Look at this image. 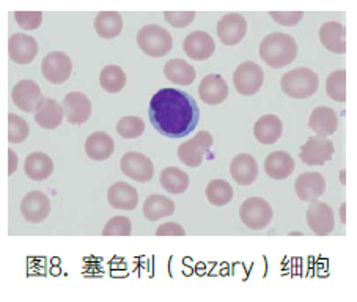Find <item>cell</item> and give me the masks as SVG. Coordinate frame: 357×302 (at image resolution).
I'll use <instances>...</instances> for the list:
<instances>
[{
    "label": "cell",
    "mask_w": 357,
    "mask_h": 302,
    "mask_svg": "<svg viewBox=\"0 0 357 302\" xmlns=\"http://www.w3.org/2000/svg\"><path fill=\"white\" fill-rule=\"evenodd\" d=\"M11 101L16 107H20L24 112L29 114H35V110L38 109L40 103L43 101V95H41V89L40 85L35 81H24L17 82L13 90H11Z\"/></svg>",
    "instance_id": "5bb4252c"
},
{
    "label": "cell",
    "mask_w": 357,
    "mask_h": 302,
    "mask_svg": "<svg viewBox=\"0 0 357 302\" xmlns=\"http://www.w3.org/2000/svg\"><path fill=\"white\" fill-rule=\"evenodd\" d=\"M164 20L175 29H184L195 20L194 11H165Z\"/></svg>",
    "instance_id": "ab89813d"
},
{
    "label": "cell",
    "mask_w": 357,
    "mask_h": 302,
    "mask_svg": "<svg viewBox=\"0 0 357 302\" xmlns=\"http://www.w3.org/2000/svg\"><path fill=\"white\" fill-rule=\"evenodd\" d=\"M132 232L131 220L126 216H115L109 219L107 224L104 225L102 235L104 236H129Z\"/></svg>",
    "instance_id": "74e56055"
},
{
    "label": "cell",
    "mask_w": 357,
    "mask_h": 302,
    "mask_svg": "<svg viewBox=\"0 0 357 302\" xmlns=\"http://www.w3.org/2000/svg\"><path fill=\"white\" fill-rule=\"evenodd\" d=\"M164 76L169 79L172 84L176 85H190L195 81V68L189 65L188 61L181 59H172L164 66Z\"/></svg>",
    "instance_id": "f1b7e54d"
},
{
    "label": "cell",
    "mask_w": 357,
    "mask_h": 302,
    "mask_svg": "<svg viewBox=\"0 0 357 302\" xmlns=\"http://www.w3.org/2000/svg\"><path fill=\"white\" fill-rule=\"evenodd\" d=\"M264 82V73L254 61H244L233 73V85L239 95L252 96L260 91Z\"/></svg>",
    "instance_id": "52a82bcc"
},
{
    "label": "cell",
    "mask_w": 357,
    "mask_h": 302,
    "mask_svg": "<svg viewBox=\"0 0 357 302\" xmlns=\"http://www.w3.org/2000/svg\"><path fill=\"white\" fill-rule=\"evenodd\" d=\"M183 51L189 59L205 61L216 51V43H214L209 33L203 32V30H195V32L189 33L184 38Z\"/></svg>",
    "instance_id": "e0dca14e"
},
{
    "label": "cell",
    "mask_w": 357,
    "mask_h": 302,
    "mask_svg": "<svg viewBox=\"0 0 357 302\" xmlns=\"http://www.w3.org/2000/svg\"><path fill=\"white\" fill-rule=\"evenodd\" d=\"M334 144L329 139L315 135L301 146L299 158L307 165H324L334 156Z\"/></svg>",
    "instance_id": "8fae6325"
},
{
    "label": "cell",
    "mask_w": 357,
    "mask_h": 302,
    "mask_svg": "<svg viewBox=\"0 0 357 302\" xmlns=\"http://www.w3.org/2000/svg\"><path fill=\"white\" fill-rule=\"evenodd\" d=\"M344 208H347V206H344V203H343L342 208H340V219H342L343 224H344V222H347V216H344Z\"/></svg>",
    "instance_id": "ee69618b"
},
{
    "label": "cell",
    "mask_w": 357,
    "mask_h": 302,
    "mask_svg": "<svg viewBox=\"0 0 357 302\" xmlns=\"http://www.w3.org/2000/svg\"><path fill=\"white\" fill-rule=\"evenodd\" d=\"M21 214L30 224H40L51 214V202L41 190H32L21 202Z\"/></svg>",
    "instance_id": "9a60e30c"
},
{
    "label": "cell",
    "mask_w": 357,
    "mask_h": 302,
    "mask_svg": "<svg viewBox=\"0 0 357 302\" xmlns=\"http://www.w3.org/2000/svg\"><path fill=\"white\" fill-rule=\"evenodd\" d=\"M199 95L208 106H219L229 98V85L219 74H208L199 85Z\"/></svg>",
    "instance_id": "ac0fdd59"
},
{
    "label": "cell",
    "mask_w": 357,
    "mask_h": 302,
    "mask_svg": "<svg viewBox=\"0 0 357 302\" xmlns=\"http://www.w3.org/2000/svg\"><path fill=\"white\" fill-rule=\"evenodd\" d=\"M156 235L158 236H184L186 235V230H184L180 224H176V222H167V224H162L158 227Z\"/></svg>",
    "instance_id": "b9f144b4"
},
{
    "label": "cell",
    "mask_w": 357,
    "mask_h": 302,
    "mask_svg": "<svg viewBox=\"0 0 357 302\" xmlns=\"http://www.w3.org/2000/svg\"><path fill=\"white\" fill-rule=\"evenodd\" d=\"M15 20L24 30H36L41 26L43 13L40 11H16Z\"/></svg>",
    "instance_id": "f35d334b"
},
{
    "label": "cell",
    "mask_w": 357,
    "mask_h": 302,
    "mask_svg": "<svg viewBox=\"0 0 357 302\" xmlns=\"http://www.w3.org/2000/svg\"><path fill=\"white\" fill-rule=\"evenodd\" d=\"M338 126V116L334 109L331 107H317L309 119V128L319 137H329V135L337 131Z\"/></svg>",
    "instance_id": "484cf974"
},
{
    "label": "cell",
    "mask_w": 357,
    "mask_h": 302,
    "mask_svg": "<svg viewBox=\"0 0 357 302\" xmlns=\"http://www.w3.org/2000/svg\"><path fill=\"white\" fill-rule=\"evenodd\" d=\"M294 190H296L299 200H318L326 192V180L318 172H305V174L298 176L296 183H294Z\"/></svg>",
    "instance_id": "d6986e66"
},
{
    "label": "cell",
    "mask_w": 357,
    "mask_h": 302,
    "mask_svg": "<svg viewBox=\"0 0 357 302\" xmlns=\"http://www.w3.org/2000/svg\"><path fill=\"white\" fill-rule=\"evenodd\" d=\"M116 133H119L123 139L126 140H132V139H139L142 134L145 133V123L142 119L135 115H129V116H123V119L119 120L116 123Z\"/></svg>",
    "instance_id": "d590c367"
},
{
    "label": "cell",
    "mask_w": 357,
    "mask_h": 302,
    "mask_svg": "<svg viewBox=\"0 0 357 302\" xmlns=\"http://www.w3.org/2000/svg\"><path fill=\"white\" fill-rule=\"evenodd\" d=\"M63 107L52 98H43L38 109L35 110L36 125L43 129H57L63 121Z\"/></svg>",
    "instance_id": "d4e9b609"
},
{
    "label": "cell",
    "mask_w": 357,
    "mask_h": 302,
    "mask_svg": "<svg viewBox=\"0 0 357 302\" xmlns=\"http://www.w3.org/2000/svg\"><path fill=\"white\" fill-rule=\"evenodd\" d=\"M319 41L331 52L338 55L347 54V29L340 22H324L319 27Z\"/></svg>",
    "instance_id": "ffe728a7"
},
{
    "label": "cell",
    "mask_w": 357,
    "mask_h": 302,
    "mask_svg": "<svg viewBox=\"0 0 357 302\" xmlns=\"http://www.w3.org/2000/svg\"><path fill=\"white\" fill-rule=\"evenodd\" d=\"M294 159L290 153L277 150L264 159V172L273 180H285L294 172Z\"/></svg>",
    "instance_id": "603a6c76"
},
{
    "label": "cell",
    "mask_w": 357,
    "mask_h": 302,
    "mask_svg": "<svg viewBox=\"0 0 357 302\" xmlns=\"http://www.w3.org/2000/svg\"><path fill=\"white\" fill-rule=\"evenodd\" d=\"M100 84L107 93H120L126 85V74L119 65H107L100 74Z\"/></svg>",
    "instance_id": "d6a6232c"
},
{
    "label": "cell",
    "mask_w": 357,
    "mask_h": 302,
    "mask_svg": "<svg viewBox=\"0 0 357 302\" xmlns=\"http://www.w3.org/2000/svg\"><path fill=\"white\" fill-rule=\"evenodd\" d=\"M283 133L282 120L277 115L268 114L258 119L254 126V135L255 139L263 145H273L280 139Z\"/></svg>",
    "instance_id": "4316f807"
},
{
    "label": "cell",
    "mask_w": 357,
    "mask_h": 302,
    "mask_svg": "<svg viewBox=\"0 0 357 302\" xmlns=\"http://www.w3.org/2000/svg\"><path fill=\"white\" fill-rule=\"evenodd\" d=\"M38 43L26 33H13L8 40V57L17 65H29L38 55Z\"/></svg>",
    "instance_id": "4fadbf2b"
},
{
    "label": "cell",
    "mask_w": 357,
    "mask_h": 302,
    "mask_svg": "<svg viewBox=\"0 0 357 302\" xmlns=\"http://www.w3.org/2000/svg\"><path fill=\"white\" fill-rule=\"evenodd\" d=\"M175 213V202L165 195H150L144 203V216L150 222H156Z\"/></svg>",
    "instance_id": "4dcf8cb0"
},
{
    "label": "cell",
    "mask_w": 357,
    "mask_h": 302,
    "mask_svg": "<svg viewBox=\"0 0 357 302\" xmlns=\"http://www.w3.org/2000/svg\"><path fill=\"white\" fill-rule=\"evenodd\" d=\"M273 208L261 197H250L239 208V218L250 230H263L273 220Z\"/></svg>",
    "instance_id": "5b68a950"
},
{
    "label": "cell",
    "mask_w": 357,
    "mask_h": 302,
    "mask_svg": "<svg viewBox=\"0 0 357 302\" xmlns=\"http://www.w3.org/2000/svg\"><path fill=\"white\" fill-rule=\"evenodd\" d=\"M218 38L225 46H235L244 40L248 33V21L243 15L229 13L222 16L216 26Z\"/></svg>",
    "instance_id": "30bf717a"
},
{
    "label": "cell",
    "mask_w": 357,
    "mask_h": 302,
    "mask_svg": "<svg viewBox=\"0 0 357 302\" xmlns=\"http://www.w3.org/2000/svg\"><path fill=\"white\" fill-rule=\"evenodd\" d=\"M340 181L344 184V170L340 172Z\"/></svg>",
    "instance_id": "f6af8a7d"
},
{
    "label": "cell",
    "mask_w": 357,
    "mask_h": 302,
    "mask_svg": "<svg viewBox=\"0 0 357 302\" xmlns=\"http://www.w3.org/2000/svg\"><path fill=\"white\" fill-rule=\"evenodd\" d=\"M137 45L145 55L159 59L172 52L174 38L165 29L155 26V24H149L137 32Z\"/></svg>",
    "instance_id": "277c9868"
},
{
    "label": "cell",
    "mask_w": 357,
    "mask_h": 302,
    "mask_svg": "<svg viewBox=\"0 0 357 302\" xmlns=\"http://www.w3.org/2000/svg\"><path fill=\"white\" fill-rule=\"evenodd\" d=\"M159 181H161V186L167 190L169 194L174 195L184 194L189 188V175L178 167L164 169Z\"/></svg>",
    "instance_id": "1f68e13d"
},
{
    "label": "cell",
    "mask_w": 357,
    "mask_h": 302,
    "mask_svg": "<svg viewBox=\"0 0 357 302\" xmlns=\"http://www.w3.org/2000/svg\"><path fill=\"white\" fill-rule=\"evenodd\" d=\"M269 16L273 17L277 24H280V26L294 27L303 21L304 13L303 11H283V13L282 11H271Z\"/></svg>",
    "instance_id": "60d3db41"
},
{
    "label": "cell",
    "mask_w": 357,
    "mask_h": 302,
    "mask_svg": "<svg viewBox=\"0 0 357 302\" xmlns=\"http://www.w3.org/2000/svg\"><path fill=\"white\" fill-rule=\"evenodd\" d=\"M305 218L310 230L318 236L329 235V233H332L335 229L334 213H332V208L328 203L317 200L310 202V206L307 208Z\"/></svg>",
    "instance_id": "7c38bea8"
},
{
    "label": "cell",
    "mask_w": 357,
    "mask_h": 302,
    "mask_svg": "<svg viewBox=\"0 0 357 302\" xmlns=\"http://www.w3.org/2000/svg\"><path fill=\"white\" fill-rule=\"evenodd\" d=\"M96 33L104 40L116 38L123 30V17L115 11H102L95 17Z\"/></svg>",
    "instance_id": "f546056e"
},
{
    "label": "cell",
    "mask_w": 357,
    "mask_h": 302,
    "mask_svg": "<svg viewBox=\"0 0 357 302\" xmlns=\"http://www.w3.org/2000/svg\"><path fill=\"white\" fill-rule=\"evenodd\" d=\"M107 200L109 205L115 209L131 211L139 205V192L129 183L119 181L109 188Z\"/></svg>",
    "instance_id": "44dd1931"
},
{
    "label": "cell",
    "mask_w": 357,
    "mask_h": 302,
    "mask_svg": "<svg viewBox=\"0 0 357 302\" xmlns=\"http://www.w3.org/2000/svg\"><path fill=\"white\" fill-rule=\"evenodd\" d=\"M235 190L225 180H213L206 188V199L213 206H225L233 200Z\"/></svg>",
    "instance_id": "836d02e7"
},
{
    "label": "cell",
    "mask_w": 357,
    "mask_h": 302,
    "mask_svg": "<svg viewBox=\"0 0 357 302\" xmlns=\"http://www.w3.org/2000/svg\"><path fill=\"white\" fill-rule=\"evenodd\" d=\"M24 172L32 181H45L54 172V161L46 153L35 151L26 158Z\"/></svg>",
    "instance_id": "83f0119b"
},
{
    "label": "cell",
    "mask_w": 357,
    "mask_h": 302,
    "mask_svg": "<svg viewBox=\"0 0 357 302\" xmlns=\"http://www.w3.org/2000/svg\"><path fill=\"white\" fill-rule=\"evenodd\" d=\"M115 142L107 133L98 131L90 134L85 140V153L90 159L96 163H102L114 155Z\"/></svg>",
    "instance_id": "cb8c5ba5"
},
{
    "label": "cell",
    "mask_w": 357,
    "mask_h": 302,
    "mask_svg": "<svg viewBox=\"0 0 357 302\" xmlns=\"http://www.w3.org/2000/svg\"><path fill=\"white\" fill-rule=\"evenodd\" d=\"M213 135L208 131L197 133L192 139L186 140L178 148V158L180 161L190 169H197L205 159L206 151L213 146Z\"/></svg>",
    "instance_id": "8992f818"
},
{
    "label": "cell",
    "mask_w": 357,
    "mask_h": 302,
    "mask_svg": "<svg viewBox=\"0 0 357 302\" xmlns=\"http://www.w3.org/2000/svg\"><path fill=\"white\" fill-rule=\"evenodd\" d=\"M149 115L159 134L169 139H183L199 125L200 109L188 91L161 89L151 98Z\"/></svg>",
    "instance_id": "6da1fadb"
},
{
    "label": "cell",
    "mask_w": 357,
    "mask_h": 302,
    "mask_svg": "<svg viewBox=\"0 0 357 302\" xmlns=\"http://www.w3.org/2000/svg\"><path fill=\"white\" fill-rule=\"evenodd\" d=\"M73 73V61L65 52H51L41 61V74L47 82L63 84L70 79Z\"/></svg>",
    "instance_id": "ba28073f"
},
{
    "label": "cell",
    "mask_w": 357,
    "mask_h": 302,
    "mask_svg": "<svg viewBox=\"0 0 357 302\" xmlns=\"http://www.w3.org/2000/svg\"><path fill=\"white\" fill-rule=\"evenodd\" d=\"M17 170V155L13 150H8V174L13 175Z\"/></svg>",
    "instance_id": "7bdbcfd3"
},
{
    "label": "cell",
    "mask_w": 357,
    "mask_h": 302,
    "mask_svg": "<svg viewBox=\"0 0 357 302\" xmlns=\"http://www.w3.org/2000/svg\"><path fill=\"white\" fill-rule=\"evenodd\" d=\"M30 126L22 116L16 114L8 115V142L10 144H22L29 137Z\"/></svg>",
    "instance_id": "8d00e7d4"
},
{
    "label": "cell",
    "mask_w": 357,
    "mask_h": 302,
    "mask_svg": "<svg viewBox=\"0 0 357 302\" xmlns=\"http://www.w3.org/2000/svg\"><path fill=\"white\" fill-rule=\"evenodd\" d=\"M120 165L123 175L137 183H149L155 175V165H153L151 159L137 151H129L123 155Z\"/></svg>",
    "instance_id": "9c48e42d"
},
{
    "label": "cell",
    "mask_w": 357,
    "mask_h": 302,
    "mask_svg": "<svg viewBox=\"0 0 357 302\" xmlns=\"http://www.w3.org/2000/svg\"><path fill=\"white\" fill-rule=\"evenodd\" d=\"M61 107H63L66 120L71 125L81 126L91 115V101L84 93H81V91H71V93H68L63 98V101H61Z\"/></svg>",
    "instance_id": "2e32d148"
},
{
    "label": "cell",
    "mask_w": 357,
    "mask_h": 302,
    "mask_svg": "<svg viewBox=\"0 0 357 302\" xmlns=\"http://www.w3.org/2000/svg\"><path fill=\"white\" fill-rule=\"evenodd\" d=\"M260 57L268 66L280 70L298 57V43L288 33H269L260 43Z\"/></svg>",
    "instance_id": "7a4b0ae2"
},
{
    "label": "cell",
    "mask_w": 357,
    "mask_h": 302,
    "mask_svg": "<svg viewBox=\"0 0 357 302\" xmlns=\"http://www.w3.org/2000/svg\"><path fill=\"white\" fill-rule=\"evenodd\" d=\"M280 87L283 93L293 100H307L318 91L319 77L309 68H296V70L283 74Z\"/></svg>",
    "instance_id": "3957f363"
},
{
    "label": "cell",
    "mask_w": 357,
    "mask_h": 302,
    "mask_svg": "<svg viewBox=\"0 0 357 302\" xmlns=\"http://www.w3.org/2000/svg\"><path fill=\"white\" fill-rule=\"evenodd\" d=\"M326 93L337 103L347 101V71L338 70L329 74L326 79Z\"/></svg>",
    "instance_id": "e575fe53"
},
{
    "label": "cell",
    "mask_w": 357,
    "mask_h": 302,
    "mask_svg": "<svg viewBox=\"0 0 357 302\" xmlns=\"http://www.w3.org/2000/svg\"><path fill=\"white\" fill-rule=\"evenodd\" d=\"M230 175L241 186H249V184L255 183L258 178V164L255 158L249 153H241V155L233 158L230 164Z\"/></svg>",
    "instance_id": "7402d4cb"
}]
</instances>
